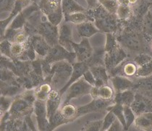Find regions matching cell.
I'll return each instance as SVG.
<instances>
[{"label":"cell","mask_w":152,"mask_h":131,"mask_svg":"<svg viewBox=\"0 0 152 131\" xmlns=\"http://www.w3.org/2000/svg\"><path fill=\"white\" fill-rule=\"evenodd\" d=\"M115 36L129 57H133L140 53L149 54V43L146 40L142 31L121 30Z\"/></svg>","instance_id":"1"},{"label":"cell","mask_w":152,"mask_h":131,"mask_svg":"<svg viewBox=\"0 0 152 131\" xmlns=\"http://www.w3.org/2000/svg\"><path fill=\"white\" fill-rule=\"evenodd\" d=\"M94 15L96 26L102 32L117 34L121 31L122 23L117 15L109 12L102 4L96 7L94 12Z\"/></svg>","instance_id":"2"},{"label":"cell","mask_w":152,"mask_h":131,"mask_svg":"<svg viewBox=\"0 0 152 131\" xmlns=\"http://www.w3.org/2000/svg\"><path fill=\"white\" fill-rule=\"evenodd\" d=\"M72 70V64L67 60L53 63L50 77L45 81L51 84L52 89L61 90L70 80Z\"/></svg>","instance_id":"3"},{"label":"cell","mask_w":152,"mask_h":131,"mask_svg":"<svg viewBox=\"0 0 152 131\" xmlns=\"http://www.w3.org/2000/svg\"><path fill=\"white\" fill-rule=\"evenodd\" d=\"M34 104H31L20 95H18L14 99L9 111L10 119L23 118L34 112Z\"/></svg>","instance_id":"4"},{"label":"cell","mask_w":152,"mask_h":131,"mask_svg":"<svg viewBox=\"0 0 152 131\" xmlns=\"http://www.w3.org/2000/svg\"><path fill=\"white\" fill-rule=\"evenodd\" d=\"M92 87L93 86L89 84L85 80L83 76H82L80 78H79L72 85L69 86L68 89L64 92L65 95H64V102H62V104L69 103L71 99H75V98H78L90 94Z\"/></svg>","instance_id":"5"},{"label":"cell","mask_w":152,"mask_h":131,"mask_svg":"<svg viewBox=\"0 0 152 131\" xmlns=\"http://www.w3.org/2000/svg\"><path fill=\"white\" fill-rule=\"evenodd\" d=\"M39 6L53 25L57 26L61 22L62 18L61 1L57 0H41Z\"/></svg>","instance_id":"6"},{"label":"cell","mask_w":152,"mask_h":131,"mask_svg":"<svg viewBox=\"0 0 152 131\" xmlns=\"http://www.w3.org/2000/svg\"><path fill=\"white\" fill-rule=\"evenodd\" d=\"M44 59L51 64L63 60H67L72 64L75 62L76 54L74 51H69L64 46L58 44L51 47L48 55Z\"/></svg>","instance_id":"7"},{"label":"cell","mask_w":152,"mask_h":131,"mask_svg":"<svg viewBox=\"0 0 152 131\" xmlns=\"http://www.w3.org/2000/svg\"><path fill=\"white\" fill-rule=\"evenodd\" d=\"M128 57L127 51L119 44L115 49L108 52H105L104 64L106 68L108 71L115 68L128 59Z\"/></svg>","instance_id":"8"},{"label":"cell","mask_w":152,"mask_h":131,"mask_svg":"<svg viewBox=\"0 0 152 131\" xmlns=\"http://www.w3.org/2000/svg\"><path fill=\"white\" fill-rule=\"evenodd\" d=\"M115 104L113 99L104 100L102 99H93L91 102L85 106L77 108V117L92 112H99L107 111V108Z\"/></svg>","instance_id":"9"},{"label":"cell","mask_w":152,"mask_h":131,"mask_svg":"<svg viewBox=\"0 0 152 131\" xmlns=\"http://www.w3.org/2000/svg\"><path fill=\"white\" fill-rule=\"evenodd\" d=\"M37 32L44 37L51 46L59 44V34L57 26H54L52 23H41L38 26Z\"/></svg>","instance_id":"10"},{"label":"cell","mask_w":152,"mask_h":131,"mask_svg":"<svg viewBox=\"0 0 152 131\" xmlns=\"http://www.w3.org/2000/svg\"><path fill=\"white\" fill-rule=\"evenodd\" d=\"M130 107L136 116L152 112V99L140 93L135 92L134 101L130 105Z\"/></svg>","instance_id":"11"},{"label":"cell","mask_w":152,"mask_h":131,"mask_svg":"<svg viewBox=\"0 0 152 131\" xmlns=\"http://www.w3.org/2000/svg\"><path fill=\"white\" fill-rule=\"evenodd\" d=\"M34 113L36 116L39 130H49V121L47 117L46 102L36 100L34 102Z\"/></svg>","instance_id":"12"},{"label":"cell","mask_w":152,"mask_h":131,"mask_svg":"<svg viewBox=\"0 0 152 131\" xmlns=\"http://www.w3.org/2000/svg\"><path fill=\"white\" fill-rule=\"evenodd\" d=\"M72 46L76 54L77 62H86L88 60L93 54L94 50L87 38H83L80 44H75L72 41Z\"/></svg>","instance_id":"13"},{"label":"cell","mask_w":152,"mask_h":131,"mask_svg":"<svg viewBox=\"0 0 152 131\" xmlns=\"http://www.w3.org/2000/svg\"><path fill=\"white\" fill-rule=\"evenodd\" d=\"M62 95L59 90L52 89L48 96V99L46 102L47 110V117L50 121L54 117V114L59 109L61 102H62Z\"/></svg>","instance_id":"14"},{"label":"cell","mask_w":152,"mask_h":131,"mask_svg":"<svg viewBox=\"0 0 152 131\" xmlns=\"http://www.w3.org/2000/svg\"><path fill=\"white\" fill-rule=\"evenodd\" d=\"M72 72L71 75V77L70 80L68 81V82L66 83V85L62 88L61 90H59L61 95H62L64 94L66 90L68 89V87L70 85H72L73 83H75L76 81L78 80L79 78L83 76V74L86 72L90 68L88 63L86 62H77L72 63Z\"/></svg>","instance_id":"15"},{"label":"cell","mask_w":152,"mask_h":131,"mask_svg":"<svg viewBox=\"0 0 152 131\" xmlns=\"http://www.w3.org/2000/svg\"><path fill=\"white\" fill-rule=\"evenodd\" d=\"M132 90L152 99V75L145 78H135Z\"/></svg>","instance_id":"16"},{"label":"cell","mask_w":152,"mask_h":131,"mask_svg":"<svg viewBox=\"0 0 152 131\" xmlns=\"http://www.w3.org/2000/svg\"><path fill=\"white\" fill-rule=\"evenodd\" d=\"M112 87L115 93H120L123 91L133 89L134 86L133 79L129 78L123 75H115L110 77Z\"/></svg>","instance_id":"17"},{"label":"cell","mask_w":152,"mask_h":131,"mask_svg":"<svg viewBox=\"0 0 152 131\" xmlns=\"http://www.w3.org/2000/svg\"><path fill=\"white\" fill-rule=\"evenodd\" d=\"M31 42L36 53L41 58L47 57L52 47L41 36H31Z\"/></svg>","instance_id":"18"},{"label":"cell","mask_w":152,"mask_h":131,"mask_svg":"<svg viewBox=\"0 0 152 131\" xmlns=\"http://www.w3.org/2000/svg\"><path fill=\"white\" fill-rule=\"evenodd\" d=\"M115 90L109 84L101 87L93 86L91 91L90 95L92 99H102L104 100H111L115 97Z\"/></svg>","instance_id":"19"},{"label":"cell","mask_w":152,"mask_h":131,"mask_svg":"<svg viewBox=\"0 0 152 131\" xmlns=\"http://www.w3.org/2000/svg\"><path fill=\"white\" fill-rule=\"evenodd\" d=\"M90 70L93 73L96 79V87H101L102 86L107 85L110 81L108 70L104 65L93 66L91 67Z\"/></svg>","instance_id":"20"},{"label":"cell","mask_w":152,"mask_h":131,"mask_svg":"<svg viewBox=\"0 0 152 131\" xmlns=\"http://www.w3.org/2000/svg\"><path fill=\"white\" fill-rule=\"evenodd\" d=\"M72 42V31H71L70 26L67 24L62 25L59 31V44L64 46L69 51H74Z\"/></svg>","instance_id":"21"},{"label":"cell","mask_w":152,"mask_h":131,"mask_svg":"<svg viewBox=\"0 0 152 131\" xmlns=\"http://www.w3.org/2000/svg\"><path fill=\"white\" fill-rule=\"evenodd\" d=\"M23 89L24 88L18 81L12 83L1 81V96L12 97L21 94Z\"/></svg>","instance_id":"22"},{"label":"cell","mask_w":152,"mask_h":131,"mask_svg":"<svg viewBox=\"0 0 152 131\" xmlns=\"http://www.w3.org/2000/svg\"><path fill=\"white\" fill-rule=\"evenodd\" d=\"M134 126L135 128L140 130H152V112H146L136 116Z\"/></svg>","instance_id":"23"},{"label":"cell","mask_w":152,"mask_h":131,"mask_svg":"<svg viewBox=\"0 0 152 131\" xmlns=\"http://www.w3.org/2000/svg\"><path fill=\"white\" fill-rule=\"evenodd\" d=\"M135 92L132 89L120 93H115L114 101L115 103L120 104L123 106H130L134 101Z\"/></svg>","instance_id":"24"},{"label":"cell","mask_w":152,"mask_h":131,"mask_svg":"<svg viewBox=\"0 0 152 131\" xmlns=\"http://www.w3.org/2000/svg\"><path fill=\"white\" fill-rule=\"evenodd\" d=\"M52 87L49 83L44 81V83L38 86L34 89V94L37 100L47 102L49 93L52 91Z\"/></svg>","instance_id":"25"},{"label":"cell","mask_w":152,"mask_h":131,"mask_svg":"<svg viewBox=\"0 0 152 131\" xmlns=\"http://www.w3.org/2000/svg\"><path fill=\"white\" fill-rule=\"evenodd\" d=\"M59 110L64 118L68 122H72L77 117V109L73 104H70L69 103L62 104Z\"/></svg>","instance_id":"26"},{"label":"cell","mask_w":152,"mask_h":131,"mask_svg":"<svg viewBox=\"0 0 152 131\" xmlns=\"http://www.w3.org/2000/svg\"><path fill=\"white\" fill-rule=\"evenodd\" d=\"M77 32L80 37L88 38L96 34L99 31V30L96 29L91 23H83L80 24H77Z\"/></svg>","instance_id":"27"},{"label":"cell","mask_w":152,"mask_h":131,"mask_svg":"<svg viewBox=\"0 0 152 131\" xmlns=\"http://www.w3.org/2000/svg\"><path fill=\"white\" fill-rule=\"evenodd\" d=\"M62 10L65 15L85 11V10L74 0H62Z\"/></svg>","instance_id":"28"},{"label":"cell","mask_w":152,"mask_h":131,"mask_svg":"<svg viewBox=\"0 0 152 131\" xmlns=\"http://www.w3.org/2000/svg\"><path fill=\"white\" fill-rule=\"evenodd\" d=\"M142 33L146 40L150 43L152 41V13L148 12L143 18Z\"/></svg>","instance_id":"29"},{"label":"cell","mask_w":152,"mask_h":131,"mask_svg":"<svg viewBox=\"0 0 152 131\" xmlns=\"http://www.w3.org/2000/svg\"><path fill=\"white\" fill-rule=\"evenodd\" d=\"M104 56L105 50L104 49H98L95 51H94L91 57L88 60L86 61L89 65V67L93 66H99L104 65Z\"/></svg>","instance_id":"30"},{"label":"cell","mask_w":152,"mask_h":131,"mask_svg":"<svg viewBox=\"0 0 152 131\" xmlns=\"http://www.w3.org/2000/svg\"><path fill=\"white\" fill-rule=\"evenodd\" d=\"M107 111V112L111 111V112H113L115 115L117 117V118L123 124L125 130H126V122H125V116H124V106L120 104L115 103L113 105L109 107Z\"/></svg>","instance_id":"31"},{"label":"cell","mask_w":152,"mask_h":131,"mask_svg":"<svg viewBox=\"0 0 152 131\" xmlns=\"http://www.w3.org/2000/svg\"><path fill=\"white\" fill-rule=\"evenodd\" d=\"M116 15L118 19L121 21L128 20L133 16V11L130 5L120 4L117 9Z\"/></svg>","instance_id":"32"},{"label":"cell","mask_w":152,"mask_h":131,"mask_svg":"<svg viewBox=\"0 0 152 131\" xmlns=\"http://www.w3.org/2000/svg\"><path fill=\"white\" fill-rule=\"evenodd\" d=\"M89 18L87 17L85 13L83 12H75L72 14L67 15H65V20L67 22L73 23L75 24H80V23H85L86 21L88 20Z\"/></svg>","instance_id":"33"},{"label":"cell","mask_w":152,"mask_h":131,"mask_svg":"<svg viewBox=\"0 0 152 131\" xmlns=\"http://www.w3.org/2000/svg\"><path fill=\"white\" fill-rule=\"evenodd\" d=\"M66 123H68V122L64 118V117L62 115L60 110H59V109L56 112V113L54 114V117H52V120L49 121V130H54V128L57 127L58 126Z\"/></svg>","instance_id":"34"},{"label":"cell","mask_w":152,"mask_h":131,"mask_svg":"<svg viewBox=\"0 0 152 131\" xmlns=\"http://www.w3.org/2000/svg\"><path fill=\"white\" fill-rule=\"evenodd\" d=\"M124 116L126 122V130H128L134 124L136 115L133 112L130 106H124Z\"/></svg>","instance_id":"35"},{"label":"cell","mask_w":152,"mask_h":131,"mask_svg":"<svg viewBox=\"0 0 152 131\" xmlns=\"http://www.w3.org/2000/svg\"><path fill=\"white\" fill-rule=\"evenodd\" d=\"M99 2L100 4L112 14H116L120 5L118 0H99Z\"/></svg>","instance_id":"36"},{"label":"cell","mask_w":152,"mask_h":131,"mask_svg":"<svg viewBox=\"0 0 152 131\" xmlns=\"http://www.w3.org/2000/svg\"><path fill=\"white\" fill-rule=\"evenodd\" d=\"M151 75H152V60L144 65L138 67L135 78H145Z\"/></svg>","instance_id":"37"},{"label":"cell","mask_w":152,"mask_h":131,"mask_svg":"<svg viewBox=\"0 0 152 131\" xmlns=\"http://www.w3.org/2000/svg\"><path fill=\"white\" fill-rule=\"evenodd\" d=\"M118 45L119 43L117 40L115 34H112V33L107 34V41H106V44L104 46L105 52H108V51L112 50V49H115Z\"/></svg>","instance_id":"38"},{"label":"cell","mask_w":152,"mask_h":131,"mask_svg":"<svg viewBox=\"0 0 152 131\" xmlns=\"http://www.w3.org/2000/svg\"><path fill=\"white\" fill-rule=\"evenodd\" d=\"M133 61L136 63L138 67L144 65L146 63L151 62L152 60V55L148 53H140L133 57Z\"/></svg>","instance_id":"39"},{"label":"cell","mask_w":152,"mask_h":131,"mask_svg":"<svg viewBox=\"0 0 152 131\" xmlns=\"http://www.w3.org/2000/svg\"><path fill=\"white\" fill-rule=\"evenodd\" d=\"M103 126V120L88 122L83 127L82 130L99 131L102 130Z\"/></svg>","instance_id":"40"},{"label":"cell","mask_w":152,"mask_h":131,"mask_svg":"<svg viewBox=\"0 0 152 131\" xmlns=\"http://www.w3.org/2000/svg\"><path fill=\"white\" fill-rule=\"evenodd\" d=\"M14 99L9 97H5V96H1V99H0V109H1V115L4 114L5 112L9 111L10 108L12 103Z\"/></svg>","instance_id":"41"},{"label":"cell","mask_w":152,"mask_h":131,"mask_svg":"<svg viewBox=\"0 0 152 131\" xmlns=\"http://www.w3.org/2000/svg\"><path fill=\"white\" fill-rule=\"evenodd\" d=\"M117 119V117L115 115V114L111 111H108L107 114H106L103 120V126H102V131L108 130L112 124L115 122V120Z\"/></svg>","instance_id":"42"},{"label":"cell","mask_w":152,"mask_h":131,"mask_svg":"<svg viewBox=\"0 0 152 131\" xmlns=\"http://www.w3.org/2000/svg\"><path fill=\"white\" fill-rule=\"evenodd\" d=\"M11 46H12V42H10L8 40L1 41V47H0V50H1V55L6 56V57L10 58L12 59V55L11 53Z\"/></svg>","instance_id":"43"},{"label":"cell","mask_w":152,"mask_h":131,"mask_svg":"<svg viewBox=\"0 0 152 131\" xmlns=\"http://www.w3.org/2000/svg\"><path fill=\"white\" fill-rule=\"evenodd\" d=\"M30 36H28L27 33L26 31H18L15 36L14 40H13L12 43H17V44H24L28 39H29Z\"/></svg>","instance_id":"44"},{"label":"cell","mask_w":152,"mask_h":131,"mask_svg":"<svg viewBox=\"0 0 152 131\" xmlns=\"http://www.w3.org/2000/svg\"><path fill=\"white\" fill-rule=\"evenodd\" d=\"M23 130H36L31 118V114L23 117Z\"/></svg>","instance_id":"45"},{"label":"cell","mask_w":152,"mask_h":131,"mask_svg":"<svg viewBox=\"0 0 152 131\" xmlns=\"http://www.w3.org/2000/svg\"><path fill=\"white\" fill-rule=\"evenodd\" d=\"M15 1V0H1V12L12 10Z\"/></svg>","instance_id":"46"},{"label":"cell","mask_w":152,"mask_h":131,"mask_svg":"<svg viewBox=\"0 0 152 131\" xmlns=\"http://www.w3.org/2000/svg\"><path fill=\"white\" fill-rule=\"evenodd\" d=\"M83 77L85 78V80L89 84H91L92 86H96V79L94 78L93 73L91 72V71L90 70V69H88L85 73L83 74Z\"/></svg>","instance_id":"47"},{"label":"cell","mask_w":152,"mask_h":131,"mask_svg":"<svg viewBox=\"0 0 152 131\" xmlns=\"http://www.w3.org/2000/svg\"><path fill=\"white\" fill-rule=\"evenodd\" d=\"M125 130L123 124L121 123L120 120L118 119H116L115 120V122L112 124V125L110 126V128L108 129V131H122Z\"/></svg>","instance_id":"48"},{"label":"cell","mask_w":152,"mask_h":131,"mask_svg":"<svg viewBox=\"0 0 152 131\" xmlns=\"http://www.w3.org/2000/svg\"><path fill=\"white\" fill-rule=\"evenodd\" d=\"M89 7H96L97 4V0H87Z\"/></svg>","instance_id":"49"},{"label":"cell","mask_w":152,"mask_h":131,"mask_svg":"<svg viewBox=\"0 0 152 131\" xmlns=\"http://www.w3.org/2000/svg\"><path fill=\"white\" fill-rule=\"evenodd\" d=\"M149 54L152 55V41L149 43Z\"/></svg>","instance_id":"50"}]
</instances>
